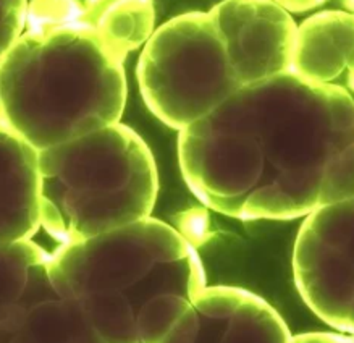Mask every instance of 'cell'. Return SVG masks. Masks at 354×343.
I'll return each mask as SVG.
<instances>
[{"label":"cell","mask_w":354,"mask_h":343,"mask_svg":"<svg viewBox=\"0 0 354 343\" xmlns=\"http://www.w3.org/2000/svg\"><path fill=\"white\" fill-rule=\"evenodd\" d=\"M204 3V2H210V8H212L215 3L222 2V0H154V6H156V10H157V6L159 3Z\"/></svg>","instance_id":"cell-16"},{"label":"cell","mask_w":354,"mask_h":343,"mask_svg":"<svg viewBox=\"0 0 354 343\" xmlns=\"http://www.w3.org/2000/svg\"><path fill=\"white\" fill-rule=\"evenodd\" d=\"M89 26L122 59L140 49L156 30L154 0H83Z\"/></svg>","instance_id":"cell-12"},{"label":"cell","mask_w":354,"mask_h":343,"mask_svg":"<svg viewBox=\"0 0 354 343\" xmlns=\"http://www.w3.org/2000/svg\"><path fill=\"white\" fill-rule=\"evenodd\" d=\"M272 2H275L277 6L288 13H304L315 10V8L324 6L327 0H272Z\"/></svg>","instance_id":"cell-15"},{"label":"cell","mask_w":354,"mask_h":343,"mask_svg":"<svg viewBox=\"0 0 354 343\" xmlns=\"http://www.w3.org/2000/svg\"><path fill=\"white\" fill-rule=\"evenodd\" d=\"M186 185L238 221H291L354 198L353 94L290 71L248 84L178 131Z\"/></svg>","instance_id":"cell-1"},{"label":"cell","mask_w":354,"mask_h":343,"mask_svg":"<svg viewBox=\"0 0 354 343\" xmlns=\"http://www.w3.org/2000/svg\"><path fill=\"white\" fill-rule=\"evenodd\" d=\"M293 279L320 321L354 332V198L314 209L293 248Z\"/></svg>","instance_id":"cell-6"},{"label":"cell","mask_w":354,"mask_h":343,"mask_svg":"<svg viewBox=\"0 0 354 343\" xmlns=\"http://www.w3.org/2000/svg\"><path fill=\"white\" fill-rule=\"evenodd\" d=\"M47 256L32 238L0 245V313L20 319L36 303L57 297L47 274Z\"/></svg>","instance_id":"cell-11"},{"label":"cell","mask_w":354,"mask_h":343,"mask_svg":"<svg viewBox=\"0 0 354 343\" xmlns=\"http://www.w3.org/2000/svg\"><path fill=\"white\" fill-rule=\"evenodd\" d=\"M136 76L147 109L175 131L243 88L209 10L180 13L157 26L142 46Z\"/></svg>","instance_id":"cell-5"},{"label":"cell","mask_w":354,"mask_h":343,"mask_svg":"<svg viewBox=\"0 0 354 343\" xmlns=\"http://www.w3.org/2000/svg\"><path fill=\"white\" fill-rule=\"evenodd\" d=\"M351 12L324 10L296 25L290 73L317 84H333L353 94Z\"/></svg>","instance_id":"cell-9"},{"label":"cell","mask_w":354,"mask_h":343,"mask_svg":"<svg viewBox=\"0 0 354 343\" xmlns=\"http://www.w3.org/2000/svg\"><path fill=\"white\" fill-rule=\"evenodd\" d=\"M46 266L57 295L78 304L102 343H164L207 284L189 238L151 216L59 245Z\"/></svg>","instance_id":"cell-3"},{"label":"cell","mask_w":354,"mask_h":343,"mask_svg":"<svg viewBox=\"0 0 354 343\" xmlns=\"http://www.w3.org/2000/svg\"><path fill=\"white\" fill-rule=\"evenodd\" d=\"M41 227L75 243L149 217L159 174L146 141L117 122L37 151Z\"/></svg>","instance_id":"cell-4"},{"label":"cell","mask_w":354,"mask_h":343,"mask_svg":"<svg viewBox=\"0 0 354 343\" xmlns=\"http://www.w3.org/2000/svg\"><path fill=\"white\" fill-rule=\"evenodd\" d=\"M47 342L97 343V337L78 304L57 295L28 309L12 338V343Z\"/></svg>","instance_id":"cell-13"},{"label":"cell","mask_w":354,"mask_h":343,"mask_svg":"<svg viewBox=\"0 0 354 343\" xmlns=\"http://www.w3.org/2000/svg\"><path fill=\"white\" fill-rule=\"evenodd\" d=\"M125 59L83 15V0H28L25 30L0 59V115L36 151L120 122Z\"/></svg>","instance_id":"cell-2"},{"label":"cell","mask_w":354,"mask_h":343,"mask_svg":"<svg viewBox=\"0 0 354 343\" xmlns=\"http://www.w3.org/2000/svg\"><path fill=\"white\" fill-rule=\"evenodd\" d=\"M0 125H2V115H0Z\"/></svg>","instance_id":"cell-17"},{"label":"cell","mask_w":354,"mask_h":343,"mask_svg":"<svg viewBox=\"0 0 354 343\" xmlns=\"http://www.w3.org/2000/svg\"><path fill=\"white\" fill-rule=\"evenodd\" d=\"M240 84L290 68L296 21L272 0H222L209 8Z\"/></svg>","instance_id":"cell-7"},{"label":"cell","mask_w":354,"mask_h":343,"mask_svg":"<svg viewBox=\"0 0 354 343\" xmlns=\"http://www.w3.org/2000/svg\"><path fill=\"white\" fill-rule=\"evenodd\" d=\"M28 0H0V59L25 30Z\"/></svg>","instance_id":"cell-14"},{"label":"cell","mask_w":354,"mask_h":343,"mask_svg":"<svg viewBox=\"0 0 354 343\" xmlns=\"http://www.w3.org/2000/svg\"><path fill=\"white\" fill-rule=\"evenodd\" d=\"M39 228L37 151L0 125V245L30 240Z\"/></svg>","instance_id":"cell-10"},{"label":"cell","mask_w":354,"mask_h":343,"mask_svg":"<svg viewBox=\"0 0 354 343\" xmlns=\"http://www.w3.org/2000/svg\"><path fill=\"white\" fill-rule=\"evenodd\" d=\"M291 338L283 317L259 295L205 285L164 343H288Z\"/></svg>","instance_id":"cell-8"}]
</instances>
